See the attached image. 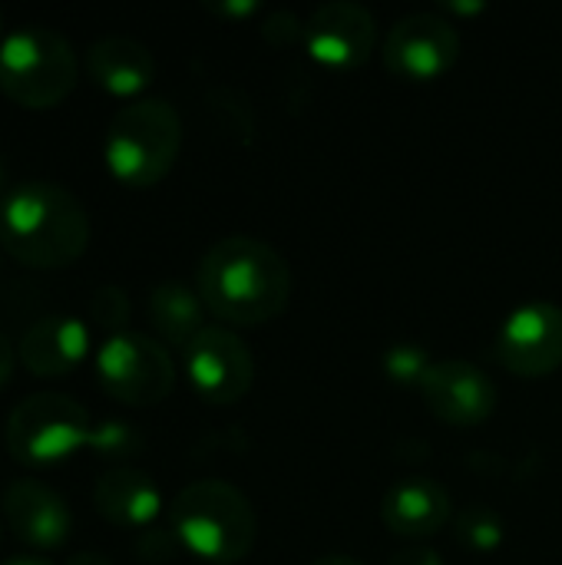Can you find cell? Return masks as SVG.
Returning <instances> with one entry per match:
<instances>
[{"label":"cell","mask_w":562,"mask_h":565,"mask_svg":"<svg viewBox=\"0 0 562 565\" xmlns=\"http://www.w3.org/2000/svg\"><path fill=\"white\" fill-rule=\"evenodd\" d=\"M431 364H434V361H431L427 348H421L417 341H397V344H391V348L384 351V358H381V367H384V374H388L394 384H401V387H417V391H421V384H424Z\"/></svg>","instance_id":"20"},{"label":"cell","mask_w":562,"mask_h":565,"mask_svg":"<svg viewBox=\"0 0 562 565\" xmlns=\"http://www.w3.org/2000/svg\"><path fill=\"white\" fill-rule=\"evenodd\" d=\"M96 381L126 407H156L176 387V364L156 338L123 331L96 351Z\"/></svg>","instance_id":"7"},{"label":"cell","mask_w":562,"mask_h":565,"mask_svg":"<svg viewBox=\"0 0 562 565\" xmlns=\"http://www.w3.org/2000/svg\"><path fill=\"white\" fill-rule=\"evenodd\" d=\"M89 321L99 328V331H109L113 334H123L126 321H129V295L116 285H103L93 291L89 298Z\"/></svg>","instance_id":"21"},{"label":"cell","mask_w":562,"mask_h":565,"mask_svg":"<svg viewBox=\"0 0 562 565\" xmlns=\"http://www.w3.org/2000/svg\"><path fill=\"white\" fill-rule=\"evenodd\" d=\"M3 520L13 536L33 550H60L73 530L70 507L40 480H13L3 490Z\"/></svg>","instance_id":"13"},{"label":"cell","mask_w":562,"mask_h":565,"mask_svg":"<svg viewBox=\"0 0 562 565\" xmlns=\"http://www.w3.org/2000/svg\"><path fill=\"white\" fill-rule=\"evenodd\" d=\"M13 367H17V348H13V341L0 331V387L10 381Z\"/></svg>","instance_id":"28"},{"label":"cell","mask_w":562,"mask_h":565,"mask_svg":"<svg viewBox=\"0 0 562 565\" xmlns=\"http://www.w3.org/2000/svg\"><path fill=\"white\" fill-rule=\"evenodd\" d=\"M169 526L182 550L215 565L242 563L258 536L248 497L225 480H195L169 507Z\"/></svg>","instance_id":"3"},{"label":"cell","mask_w":562,"mask_h":565,"mask_svg":"<svg viewBox=\"0 0 562 565\" xmlns=\"http://www.w3.org/2000/svg\"><path fill=\"white\" fill-rule=\"evenodd\" d=\"M421 397L424 407L450 427H477L497 411V384L470 361H434Z\"/></svg>","instance_id":"12"},{"label":"cell","mask_w":562,"mask_h":565,"mask_svg":"<svg viewBox=\"0 0 562 565\" xmlns=\"http://www.w3.org/2000/svg\"><path fill=\"white\" fill-rule=\"evenodd\" d=\"M185 371L192 391L209 404H235L255 381V358L245 341L219 324H209L185 348Z\"/></svg>","instance_id":"8"},{"label":"cell","mask_w":562,"mask_h":565,"mask_svg":"<svg viewBox=\"0 0 562 565\" xmlns=\"http://www.w3.org/2000/svg\"><path fill=\"white\" fill-rule=\"evenodd\" d=\"M86 73L113 96H136L156 76V60L146 43L132 36H103L86 50Z\"/></svg>","instance_id":"17"},{"label":"cell","mask_w":562,"mask_h":565,"mask_svg":"<svg viewBox=\"0 0 562 565\" xmlns=\"http://www.w3.org/2000/svg\"><path fill=\"white\" fill-rule=\"evenodd\" d=\"M209 103H212V113L219 116V122H222L225 132L248 136L255 129L252 106L245 103V96H238V89H232V103H225V86H219V89L209 93Z\"/></svg>","instance_id":"23"},{"label":"cell","mask_w":562,"mask_h":565,"mask_svg":"<svg viewBox=\"0 0 562 565\" xmlns=\"http://www.w3.org/2000/svg\"><path fill=\"white\" fill-rule=\"evenodd\" d=\"M388 565H444L437 550H427V546H411V550H401L394 553Z\"/></svg>","instance_id":"26"},{"label":"cell","mask_w":562,"mask_h":565,"mask_svg":"<svg viewBox=\"0 0 562 565\" xmlns=\"http://www.w3.org/2000/svg\"><path fill=\"white\" fill-rule=\"evenodd\" d=\"M205 7L212 13H219V17H248V13L258 10L255 0H215V3H205Z\"/></svg>","instance_id":"27"},{"label":"cell","mask_w":562,"mask_h":565,"mask_svg":"<svg viewBox=\"0 0 562 565\" xmlns=\"http://www.w3.org/2000/svg\"><path fill=\"white\" fill-rule=\"evenodd\" d=\"M460 56V33L441 13H407L384 40V63L404 79H437Z\"/></svg>","instance_id":"9"},{"label":"cell","mask_w":562,"mask_h":565,"mask_svg":"<svg viewBox=\"0 0 562 565\" xmlns=\"http://www.w3.org/2000/svg\"><path fill=\"white\" fill-rule=\"evenodd\" d=\"M0 543H3V523H0Z\"/></svg>","instance_id":"34"},{"label":"cell","mask_w":562,"mask_h":565,"mask_svg":"<svg viewBox=\"0 0 562 565\" xmlns=\"http://www.w3.org/2000/svg\"><path fill=\"white\" fill-rule=\"evenodd\" d=\"M89 447H93L99 457L126 460V457H136V454L142 450V434L132 430L126 420H103V424L93 427Z\"/></svg>","instance_id":"22"},{"label":"cell","mask_w":562,"mask_h":565,"mask_svg":"<svg viewBox=\"0 0 562 565\" xmlns=\"http://www.w3.org/2000/svg\"><path fill=\"white\" fill-rule=\"evenodd\" d=\"M89 245V215L60 182L26 179L0 199V248L26 268H66Z\"/></svg>","instance_id":"2"},{"label":"cell","mask_w":562,"mask_h":565,"mask_svg":"<svg viewBox=\"0 0 562 565\" xmlns=\"http://www.w3.org/2000/svg\"><path fill=\"white\" fill-rule=\"evenodd\" d=\"M497 354L517 377H547L562 367V308L553 301L520 305L497 334Z\"/></svg>","instance_id":"10"},{"label":"cell","mask_w":562,"mask_h":565,"mask_svg":"<svg viewBox=\"0 0 562 565\" xmlns=\"http://www.w3.org/2000/svg\"><path fill=\"white\" fill-rule=\"evenodd\" d=\"M454 516L450 493L431 477H404L381 500V520L391 533L407 540L437 536Z\"/></svg>","instance_id":"15"},{"label":"cell","mask_w":562,"mask_h":565,"mask_svg":"<svg viewBox=\"0 0 562 565\" xmlns=\"http://www.w3.org/2000/svg\"><path fill=\"white\" fill-rule=\"evenodd\" d=\"M66 565H113L103 553H76V556H70Z\"/></svg>","instance_id":"29"},{"label":"cell","mask_w":562,"mask_h":565,"mask_svg":"<svg viewBox=\"0 0 562 565\" xmlns=\"http://www.w3.org/2000/svg\"><path fill=\"white\" fill-rule=\"evenodd\" d=\"M195 291L225 324L252 328L288 308L291 268L275 245L255 235H225L199 258Z\"/></svg>","instance_id":"1"},{"label":"cell","mask_w":562,"mask_h":565,"mask_svg":"<svg viewBox=\"0 0 562 565\" xmlns=\"http://www.w3.org/2000/svg\"><path fill=\"white\" fill-rule=\"evenodd\" d=\"M93 507L106 523L119 530H146L156 523L162 510V497L149 473L132 467H116L96 480Z\"/></svg>","instance_id":"16"},{"label":"cell","mask_w":562,"mask_h":565,"mask_svg":"<svg viewBox=\"0 0 562 565\" xmlns=\"http://www.w3.org/2000/svg\"><path fill=\"white\" fill-rule=\"evenodd\" d=\"M311 565H364V563H358V559H351V556H321V559H315Z\"/></svg>","instance_id":"30"},{"label":"cell","mask_w":562,"mask_h":565,"mask_svg":"<svg viewBox=\"0 0 562 565\" xmlns=\"http://www.w3.org/2000/svg\"><path fill=\"white\" fill-rule=\"evenodd\" d=\"M182 119L169 99L142 96L126 103L106 129V166L129 189L156 185L179 156Z\"/></svg>","instance_id":"4"},{"label":"cell","mask_w":562,"mask_h":565,"mask_svg":"<svg viewBox=\"0 0 562 565\" xmlns=\"http://www.w3.org/2000/svg\"><path fill=\"white\" fill-rule=\"evenodd\" d=\"M79 76L73 43L40 23L10 30L0 40V93L23 109L60 106Z\"/></svg>","instance_id":"5"},{"label":"cell","mask_w":562,"mask_h":565,"mask_svg":"<svg viewBox=\"0 0 562 565\" xmlns=\"http://www.w3.org/2000/svg\"><path fill=\"white\" fill-rule=\"evenodd\" d=\"M3 185H7V166H3V159H0V192H3ZM3 199V195H0Z\"/></svg>","instance_id":"33"},{"label":"cell","mask_w":562,"mask_h":565,"mask_svg":"<svg viewBox=\"0 0 562 565\" xmlns=\"http://www.w3.org/2000/svg\"><path fill=\"white\" fill-rule=\"evenodd\" d=\"M0 565H50V563H43V559H33V556H17V559H7V563H0Z\"/></svg>","instance_id":"31"},{"label":"cell","mask_w":562,"mask_h":565,"mask_svg":"<svg viewBox=\"0 0 562 565\" xmlns=\"http://www.w3.org/2000/svg\"><path fill=\"white\" fill-rule=\"evenodd\" d=\"M205 301L195 288L182 281H162L149 295V321L156 334L172 348H189L209 324H205Z\"/></svg>","instance_id":"18"},{"label":"cell","mask_w":562,"mask_h":565,"mask_svg":"<svg viewBox=\"0 0 562 565\" xmlns=\"http://www.w3.org/2000/svg\"><path fill=\"white\" fill-rule=\"evenodd\" d=\"M503 520L487 503H470L454 516V536L470 553H494L503 543Z\"/></svg>","instance_id":"19"},{"label":"cell","mask_w":562,"mask_h":565,"mask_svg":"<svg viewBox=\"0 0 562 565\" xmlns=\"http://www.w3.org/2000/svg\"><path fill=\"white\" fill-rule=\"evenodd\" d=\"M7 450L30 470L56 467L93 437L83 404L66 394H30L7 417Z\"/></svg>","instance_id":"6"},{"label":"cell","mask_w":562,"mask_h":565,"mask_svg":"<svg viewBox=\"0 0 562 565\" xmlns=\"http://www.w3.org/2000/svg\"><path fill=\"white\" fill-rule=\"evenodd\" d=\"M179 550H182V543L172 526L152 523V526L139 530V536H136V556L142 563H169Z\"/></svg>","instance_id":"24"},{"label":"cell","mask_w":562,"mask_h":565,"mask_svg":"<svg viewBox=\"0 0 562 565\" xmlns=\"http://www.w3.org/2000/svg\"><path fill=\"white\" fill-rule=\"evenodd\" d=\"M86 351V324L70 315H46L33 321L17 344V358L33 377H66L83 364Z\"/></svg>","instance_id":"14"},{"label":"cell","mask_w":562,"mask_h":565,"mask_svg":"<svg viewBox=\"0 0 562 565\" xmlns=\"http://www.w3.org/2000/svg\"><path fill=\"white\" fill-rule=\"evenodd\" d=\"M450 10H467L470 13V10H484V3H454L450 0Z\"/></svg>","instance_id":"32"},{"label":"cell","mask_w":562,"mask_h":565,"mask_svg":"<svg viewBox=\"0 0 562 565\" xmlns=\"http://www.w3.org/2000/svg\"><path fill=\"white\" fill-rule=\"evenodd\" d=\"M262 33H265V40L275 43V46H291L295 40H305V20H301L295 10H288V7L268 10Z\"/></svg>","instance_id":"25"},{"label":"cell","mask_w":562,"mask_h":565,"mask_svg":"<svg viewBox=\"0 0 562 565\" xmlns=\"http://www.w3.org/2000/svg\"><path fill=\"white\" fill-rule=\"evenodd\" d=\"M378 43V20L364 3L354 0H328L311 10L305 20V46L308 53L331 70L361 66Z\"/></svg>","instance_id":"11"}]
</instances>
